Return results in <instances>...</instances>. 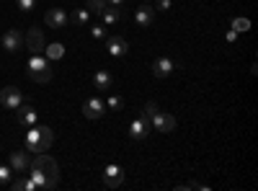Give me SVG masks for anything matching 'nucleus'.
Wrapping results in <instances>:
<instances>
[{
	"label": "nucleus",
	"mask_w": 258,
	"mask_h": 191,
	"mask_svg": "<svg viewBox=\"0 0 258 191\" xmlns=\"http://www.w3.org/2000/svg\"><path fill=\"white\" fill-rule=\"evenodd\" d=\"M54 142V132L49 130V126H41V124H34L29 126L26 132V153H47L49 147Z\"/></svg>",
	"instance_id": "obj_1"
},
{
	"label": "nucleus",
	"mask_w": 258,
	"mask_h": 191,
	"mask_svg": "<svg viewBox=\"0 0 258 191\" xmlns=\"http://www.w3.org/2000/svg\"><path fill=\"white\" fill-rule=\"evenodd\" d=\"M29 78L34 83H49L52 80V62L41 54H31L29 59Z\"/></svg>",
	"instance_id": "obj_2"
},
{
	"label": "nucleus",
	"mask_w": 258,
	"mask_h": 191,
	"mask_svg": "<svg viewBox=\"0 0 258 191\" xmlns=\"http://www.w3.org/2000/svg\"><path fill=\"white\" fill-rule=\"evenodd\" d=\"M29 168H36V171H41V173H44L54 186L59 183V168H57V160H54L52 155H47V153H36V158L29 163Z\"/></svg>",
	"instance_id": "obj_3"
},
{
	"label": "nucleus",
	"mask_w": 258,
	"mask_h": 191,
	"mask_svg": "<svg viewBox=\"0 0 258 191\" xmlns=\"http://www.w3.org/2000/svg\"><path fill=\"white\" fill-rule=\"evenodd\" d=\"M150 126H153V130H158V132H163V135H168V132L176 130V116L158 109L153 116H150Z\"/></svg>",
	"instance_id": "obj_4"
},
{
	"label": "nucleus",
	"mask_w": 258,
	"mask_h": 191,
	"mask_svg": "<svg viewBox=\"0 0 258 191\" xmlns=\"http://www.w3.org/2000/svg\"><path fill=\"white\" fill-rule=\"evenodd\" d=\"M21 103H24V93H21V88H16V86H6L3 91H0V106H3V109L16 111Z\"/></svg>",
	"instance_id": "obj_5"
},
{
	"label": "nucleus",
	"mask_w": 258,
	"mask_h": 191,
	"mask_svg": "<svg viewBox=\"0 0 258 191\" xmlns=\"http://www.w3.org/2000/svg\"><path fill=\"white\" fill-rule=\"evenodd\" d=\"M124 183V171H121V165H106V171H103V186L106 188H119Z\"/></svg>",
	"instance_id": "obj_6"
},
{
	"label": "nucleus",
	"mask_w": 258,
	"mask_h": 191,
	"mask_svg": "<svg viewBox=\"0 0 258 191\" xmlns=\"http://www.w3.org/2000/svg\"><path fill=\"white\" fill-rule=\"evenodd\" d=\"M150 119L142 114V116H137V119H132V124H129V137L132 140H145L147 135H150Z\"/></svg>",
	"instance_id": "obj_7"
},
{
	"label": "nucleus",
	"mask_w": 258,
	"mask_h": 191,
	"mask_svg": "<svg viewBox=\"0 0 258 191\" xmlns=\"http://www.w3.org/2000/svg\"><path fill=\"white\" fill-rule=\"evenodd\" d=\"M24 44H26V49H31V54H41V52H44V34H41V29H36V26L29 29Z\"/></svg>",
	"instance_id": "obj_8"
},
{
	"label": "nucleus",
	"mask_w": 258,
	"mask_h": 191,
	"mask_svg": "<svg viewBox=\"0 0 258 191\" xmlns=\"http://www.w3.org/2000/svg\"><path fill=\"white\" fill-rule=\"evenodd\" d=\"M0 44H3V49L6 52H18L21 47H24V36L18 34V29H8L6 34H3V39H0Z\"/></svg>",
	"instance_id": "obj_9"
},
{
	"label": "nucleus",
	"mask_w": 258,
	"mask_h": 191,
	"mask_svg": "<svg viewBox=\"0 0 258 191\" xmlns=\"http://www.w3.org/2000/svg\"><path fill=\"white\" fill-rule=\"evenodd\" d=\"M106 114V103L101 98H88L83 103V116L85 119H101Z\"/></svg>",
	"instance_id": "obj_10"
},
{
	"label": "nucleus",
	"mask_w": 258,
	"mask_h": 191,
	"mask_svg": "<svg viewBox=\"0 0 258 191\" xmlns=\"http://www.w3.org/2000/svg\"><path fill=\"white\" fill-rule=\"evenodd\" d=\"M16 121L21 124V126H34L36 124V109L34 106H29V103H21L18 109H16Z\"/></svg>",
	"instance_id": "obj_11"
},
{
	"label": "nucleus",
	"mask_w": 258,
	"mask_h": 191,
	"mask_svg": "<svg viewBox=\"0 0 258 191\" xmlns=\"http://www.w3.org/2000/svg\"><path fill=\"white\" fill-rule=\"evenodd\" d=\"M44 24L49 29H64V26H68V13H64L62 8H49L44 13Z\"/></svg>",
	"instance_id": "obj_12"
},
{
	"label": "nucleus",
	"mask_w": 258,
	"mask_h": 191,
	"mask_svg": "<svg viewBox=\"0 0 258 191\" xmlns=\"http://www.w3.org/2000/svg\"><path fill=\"white\" fill-rule=\"evenodd\" d=\"M106 49H109L111 57H124L129 52V44L124 36H106Z\"/></svg>",
	"instance_id": "obj_13"
},
{
	"label": "nucleus",
	"mask_w": 258,
	"mask_h": 191,
	"mask_svg": "<svg viewBox=\"0 0 258 191\" xmlns=\"http://www.w3.org/2000/svg\"><path fill=\"white\" fill-rule=\"evenodd\" d=\"M176 68H178V65H176L170 57H158V59L153 62V75H155V78H168Z\"/></svg>",
	"instance_id": "obj_14"
},
{
	"label": "nucleus",
	"mask_w": 258,
	"mask_h": 191,
	"mask_svg": "<svg viewBox=\"0 0 258 191\" xmlns=\"http://www.w3.org/2000/svg\"><path fill=\"white\" fill-rule=\"evenodd\" d=\"M135 21L140 24V29H147V26H153V21H155V8L153 6H140L137 11H135Z\"/></svg>",
	"instance_id": "obj_15"
},
{
	"label": "nucleus",
	"mask_w": 258,
	"mask_h": 191,
	"mask_svg": "<svg viewBox=\"0 0 258 191\" xmlns=\"http://www.w3.org/2000/svg\"><path fill=\"white\" fill-rule=\"evenodd\" d=\"M93 86H96L98 91H111V88H114V75H111L109 70H98V73L93 75Z\"/></svg>",
	"instance_id": "obj_16"
},
{
	"label": "nucleus",
	"mask_w": 258,
	"mask_h": 191,
	"mask_svg": "<svg viewBox=\"0 0 258 191\" xmlns=\"http://www.w3.org/2000/svg\"><path fill=\"white\" fill-rule=\"evenodd\" d=\"M8 165L13 168L16 173H24L26 168H29V153H11V160H8Z\"/></svg>",
	"instance_id": "obj_17"
},
{
	"label": "nucleus",
	"mask_w": 258,
	"mask_h": 191,
	"mask_svg": "<svg viewBox=\"0 0 258 191\" xmlns=\"http://www.w3.org/2000/svg\"><path fill=\"white\" fill-rule=\"evenodd\" d=\"M88 21H91L88 8H75L73 16H68V24H73V26H88Z\"/></svg>",
	"instance_id": "obj_18"
},
{
	"label": "nucleus",
	"mask_w": 258,
	"mask_h": 191,
	"mask_svg": "<svg viewBox=\"0 0 258 191\" xmlns=\"http://www.w3.org/2000/svg\"><path fill=\"white\" fill-rule=\"evenodd\" d=\"M121 16H124V11H121V8H116V6H106V8H103V13H101V18H103V24H106V26H114Z\"/></svg>",
	"instance_id": "obj_19"
},
{
	"label": "nucleus",
	"mask_w": 258,
	"mask_h": 191,
	"mask_svg": "<svg viewBox=\"0 0 258 191\" xmlns=\"http://www.w3.org/2000/svg\"><path fill=\"white\" fill-rule=\"evenodd\" d=\"M44 57H47L49 62H54V59H62V57H64V44H59V41H54V44L44 47Z\"/></svg>",
	"instance_id": "obj_20"
},
{
	"label": "nucleus",
	"mask_w": 258,
	"mask_h": 191,
	"mask_svg": "<svg viewBox=\"0 0 258 191\" xmlns=\"http://www.w3.org/2000/svg\"><path fill=\"white\" fill-rule=\"evenodd\" d=\"M248 29H250V21H248L245 16H238V18H232V31L243 34V31H248Z\"/></svg>",
	"instance_id": "obj_21"
},
{
	"label": "nucleus",
	"mask_w": 258,
	"mask_h": 191,
	"mask_svg": "<svg viewBox=\"0 0 258 191\" xmlns=\"http://www.w3.org/2000/svg\"><path fill=\"white\" fill-rule=\"evenodd\" d=\"M106 6H109L106 0H85V8H88L91 13H96V16H101Z\"/></svg>",
	"instance_id": "obj_22"
},
{
	"label": "nucleus",
	"mask_w": 258,
	"mask_h": 191,
	"mask_svg": "<svg viewBox=\"0 0 258 191\" xmlns=\"http://www.w3.org/2000/svg\"><path fill=\"white\" fill-rule=\"evenodd\" d=\"M13 178V168L11 165H0V186H8Z\"/></svg>",
	"instance_id": "obj_23"
},
{
	"label": "nucleus",
	"mask_w": 258,
	"mask_h": 191,
	"mask_svg": "<svg viewBox=\"0 0 258 191\" xmlns=\"http://www.w3.org/2000/svg\"><path fill=\"white\" fill-rule=\"evenodd\" d=\"M109 109H111V111H121V109H124V98L116 96V93H111V96H109Z\"/></svg>",
	"instance_id": "obj_24"
},
{
	"label": "nucleus",
	"mask_w": 258,
	"mask_h": 191,
	"mask_svg": "<svg viewBox=\"0 0 258 191\" xmlns=\"http://www.w3.org/2000/svg\"><path fill=\"white\" fill-rule=\"evenodd\" d=\"M16 8L24 11V13H29L31 8H36V0H16Z\"/></svg>",
	"instance_id": "obj_25"
},
{
	"label": "nucleus",
	"mask_w": 258,
	"mask_h": 191,
	"mask_svg": "<svg viewBox=\"0 0 258 191\" xmlns=\"http://www.w3.org/2000/svg\"><path fill=\"white\" fill-rule=\"evenodd\" d=\"M91 36L101 41V39H106V36H109V34H106V26H101V24H96V26L91 29Z\"/></svg>",
	"instance_id": "obj_26"
},
{
	"label": "nucleus",
	"mask_w": 258,
	"mask_h": 191,
	"mask_svg": "<svg viewBox=\"0 0 258 191\" xmlns=\"http://www.w3.org/2000/svg\"><path fill=\"white\" fill-rule=\"evenodd\" d=\"M155 111H158V103H155V101H147V103H145V111H142V114H145V116L150 119V116H153Z\"/></svg>",
	"instance_id": "obj_27"
},
{
	"label": "nucleus",
	"mask_w": 258,
	"mask_h": 191,
	"mask_svg": "<svg viewBox=\"0 0 258 191\" xmlns=\"http://www.w3.org/2000/svg\"><path fill=\"white\" fill-rule=\"evenodd\" d=\"M170 6H173V0H155V8L160 11H170Z\"/></svg>",
	"instance_id": "obj_28"
},
{
	"label": "nucleus",
	"mask_w": 258,
	"mask_h": 191,
	"mask_svg": "<svg viewBox=\"0 0 258 191\" xmlns=\"http://www.w3.org/2000/svg\"><path fill=\"white\" fill-rule=\"evenodd\" d=\"M225 39H227V44H235V39H238V31H232V29H230V31L225 34Z\"/></svg>",
	"instance_id": "obj_29"
},
{
	"label": "nucleus",
	"mask_w": 258,
	"mask_h": 191,
	"mask_svg": "<svg viewBox=\"0 0 258 191\" xmlns=\"http://www.w3.org/2000/svg\"><path fill=\"white\" fill-rule=\"evenodd\" d=\"M106 3H109V6H116V8H121V6L126 3V0H106Z\"/></svg>",
	"instance_id": "obj_30"
}]
</instances>
